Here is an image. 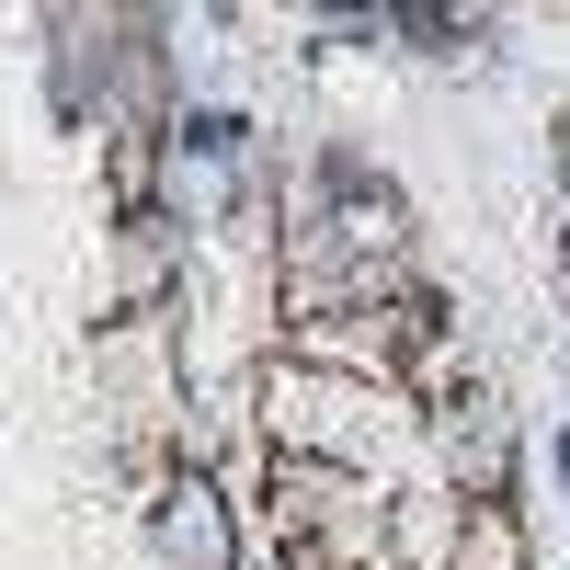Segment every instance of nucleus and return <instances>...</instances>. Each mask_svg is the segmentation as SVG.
<instances>
[{"instance_id":"f257e3e1","label":"nucleus","mask_w":570,"mask_h":570,"mask_svg":"<svg viewBox=\"0 0 570 570\" xmlns=\"http://www.w3.org/2000/svg\"><path fill=\"white\" fill-rule=\"evenodd\" d=\"M468 570H513V525L491 513V525H468Z\"/></svg>"}]
</instances>
